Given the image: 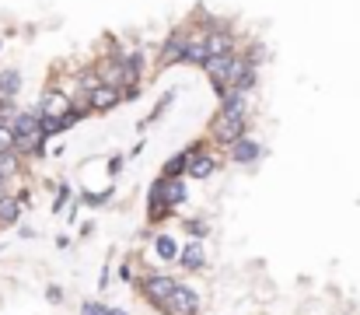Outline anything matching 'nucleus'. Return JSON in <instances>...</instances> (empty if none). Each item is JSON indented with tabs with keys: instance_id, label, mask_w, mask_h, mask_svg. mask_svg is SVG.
<instances>
[{
	"instance_id": "obj_22",
	"label": "nucleus",
	"mask_w": 360,
	"mask_h": 315,
	"mask_svg": "<svg viewBox=\"0 0 360 315\" xmlns=\"http://www.w3.org/2000/svg\"><path fill=\"white\" fill-rule=\"evenodd\" d=\"M67 200H70V186H60V193H57V200H53V210H63Z\"/></svg>"
},
{
	"instance_id": "obj_2",
	"label": "nucleus",
	"mask_w": 360,
	"mask_h": 315,
	"mask_svg": "<svg viewBox=\"0 0 360 315\" xmlns=\"http://www.w3.org/2000/svg\"><path fill=\"white\" fill-rule=\"evenodd\" d=\"M168 312L172 315H196L199 312V294L186 284H175V291L168 298Z\"/></svg>"
},
{
	"instance_id": "obj_14",
	"label": "nucleus",
	"mask_w": 360,
	"mask_h": 315,
	"mask_svg": "<svg viewBox=\"0 0 360 315\" xmlns=\"http://www.w3.org/2000/svg\"><path fill=\"white\" fill-rule=\"evenodd\" d=\"M18 88H21V77H18V70H4L0 74V95H18Z\"/></svg>"
},
{
	"instance_id": "obj_20",
	"label": "nucleus",
	"mask_w": 360,
	"mask_h": 315,
	"mask_svg": "<svg viewBox=\"0 0 360 315\" xmlns=\"http://www.w3.org/2000/svg\"><path fill=\"white\" fill-rule=\"evenodd\" d=\"M189 169V154H175L172 162L165 165V175H179V172H186Z\"/></svg>"
},
{
	"instance_id": "obj_9",
	"label": "nucleus",
	"mask_w": 360,
	"mask_h": 315,
	"mask_svg": "<svg viewBox=\"0 0 360 315\" xmlns=\"http://www.w3.org/2000/svg\"><path fill=\"white\" fill-rule=\"evenodd\" d=\"M42 116H70V102L63 95H46L42 98Z\"/></svg>"
},
{
	"instance_id": "obj_6",
	"label": "nucleus",
	"mask_w": 360,
	"mask_h": 315,
	"mask_svg": "<svg viewBox=\"0 0 360 315\" xmlns=\"http://www.w3.org/2000/svg\"><path fill=\"white\" fill-rule=\"evenodd\" d=\"M255 158H263V147L255 144V140H234V147H231V162H238V165H248V162H255Z\"/></svg>"
},
{
	"instance_id": "obj_17",
	"label": "nucleus",
	"mask_w": 360,
	"mask_h": 315,
	"mask_svg": "<svg viewBox=\"0 0 360 315\" xmlns=\"http://www.w3.org/2000/svg\"><path fill=\"white\" fill-rule=\"evenodd\" d=\"M154 249H158V256H161V259H175V256H179V245H175V238H172V235H161L158 242H154Z\"/></svg>"
},
{
	"instance_id": "obj_26",
	"label": "nucleus",
	"mask_w": 360,
	"mask_h": 315,
	"mask_svg": "<svg viewBox=\"0 0 360 315\" xmlns=\"http://www.w3.org/2000/svg\"><path fill=\"white\" fill-rule=\"evenodd\" d=\"M106 200H109V193H98V196L88 193V196H84V203H106Z\"/></svg>"
},
{
	"instance_id": "obj_11",
	"label": "nucleus",
	"mask_w": 360,
	"mask_h": 315,
	"mask_svg": "<svg viewBox=\"0 0 360 315\" xmlns=\"http://www.w3.org/2000/svg\"><path fill=\"white\" fill-rule=\"evenodd\" d=\"M186 60H189V64H196V67H207V60H210L207 39H192V42H189V52H186Z\"/></svg>"
},
{
	"instance_id": "obj_7",
	"label": "nucleus",
	"mask_w": 360,
	"mask_h": 315,
	"mask_svg": "<svg viewBox=\"0 0 360 315\" xmlns=\"http://www.w3.org/2000/svg\"><path fill=\"white\" fill-rule=\"evenodd\" d=\"M154 189H158L172 207H179L182 200H186V186L179 182V179H172V175H165V179H158V182H154Z\"/></svg>"
},
{
	"instance_id": "obj_27",
	"label": "nucleus",
	"mask_w": 360,
	"mask_h": 315,
	"mask_svg": "<svg viewBox=\"0 0 360 315\" xmlns=\"http://www.w3.org/2000/svg\"><path fill=\"white\" fill-rule=\"evenodd\" d=\"M106 315H126L123 308H106Z\"/></svg>"
},
{
	"instance_id": "obj_16",
	"label": "nucleus",
	"mask_w": 360,
	"mask_h": 315,
	"mask_svg": "<svg viewBox=\"0 0 360 315\" xmlns=\"http://www.w3.org/2000/svg\"><path fill=\"white\" fill-rule=\"evenodd\" d=\"M214 172V158H196V162H189V175L192 179H207Z\"/></svg>"
},
{
	"instance_id": "obj_23",
	"label": "nucleus",
	"mask_w": 360,
	"mask_h": 315,
	"mask_svg": "<svg viewBox=\"0 0 360 315\" xmlns=\"http://www.w3.org/2000/svg\"><path fill=\"white\" fill-rule=\"evenodd\" d=\"M14 169V151H4L0 154V172H11Z\"/></svg>"
},
{
	"instance_id": "obj_21",
	"label": "nucleus",
	"mask_w": 360,
	"mask_h": 315,
	"mask_svg": "<svg viewBox=\"0 0 360 315\" xmlns=\"http://www.w3.org/2000/svg\"><path fill=\"white\" fill-rule=\"evenodd\" d=\"M81 315H106V305H98V301H84Z\"/></svg>"
},
{
	"instance_id": "obj_13",
	"label": "nucleus",
	"mask_w": 360,
	"mask_h": 315,
	"mask_svg": "<svg viewBox=\"0 0 360 315\" xmlns=\"http://www.w3.org/2000/svg\"><path fill=\"white\" fill-rule=\"evenodd\" d=\"M221 113H231V116H238V113H245V91H238V88H231V91L224 95V102H221Z\"/></svg>"
},
{
	"instance_id": "obj_12",
	"label": "nucleus",
	"mask_w": 360,
	"mask_h": 315,
	"mask_svg": "<svg viewBox=\"0 0 360 315\" xmlns=\"http://www.w3.org/2000/svg\"><path fill=\"white\" fill-rule=\"evenodd\" d=\"M207 49H210V57H221V52H234V42H231V35L214 32V35H207Z\"/></svg>"
},
{
	"instance_id": "obj_24",
	"label": "nucleus",
	"mask_w": 360,
	"mask_h": 315,
	"mask_svg": "<svg viewBox=\"0 0 360 315\" xmlns=\"http://www.w3.org/2000/svg\"><path fill=\"white\" fill-rule=\"evenodd\" d=\"M46 298L53 301V305H60V301H63V291H60L57 284H49V287H46Z\"/></svg>"
},
{
	"instance_id": "obj_19",
	"label": "nucleus",
	"mask_w": 360,
	"mask_h": 315,
	"mask_svg": "<svg viewBox=\"0 0 360 315\" xmlns=\"http://www.w3.org/2000/svg\"><path fill=\"white\" fill-rule=\"evenodd\" d=\"M18 144V133H14V126H4V123H0V154H4V151H11Z\"/></svg>"
},
{
	"instance_id": "obj_15",
	"label": "nucleus",
	"mask_w": 360,
	"mask_h": 315,
	"mask_svg": "<svg viewBox=\"0 0 360 315\" xmlns=\"http://www.w3.org/2000/svg\"><path fill=\"white\" fill-rule=\"evenodd\" d=\"M0 225H18V200H0Z\"/></svg>"
},
{
	"instance_id": "obj_10",
	"label": "nucleus",
	"mask_w": 360,
	"mask_h": 315,
	"mask_svg": "<svg viewBox=\"0 0 360 315\" xmlns=\"http://www.w3.org/2000/svg\"><path fill=\"white\" fill-rule=\"evenodd\" d=\"M186 52H189V42H186V39H179V35L168 39V42H165V64H182Z\"/></svg>"
},
{
	"instance_id": "obj_3",
	"label": "nucleus",
	"mask_w": 360,
	"mask_h": 315,
	"mask_svg": "<svg viewBox=\"0 0 360 315\" xmlns=\"http://www.w3.org/2000/svg\"><path fill=\"white\" fill-rule=\"evenodd\" d=\"M39 123H42V113H39V116H35V113H18V120L11 123L14 133H18V147H32L35 137H42V133H39V130H42Z\"/></svg>"
},
{
	"instance_id": "obj_4",
	"label": "nucleus",
	"mask_w": 360,
	"mask_h": 315,
	"mask_svg": "<svg viewBox=\"0 0 360 315\" xmlns=\"http://www.w3.org/2000/svg\"><path fill=\"white\" fill-rule=\"evenodd\" d=\"M143 291H147V298H150L154 305H168V298H172V291H175V277H168V274H150V277L143 280Z\"/></svg>"
},
{
	"instance_id": "obj_28",
	"label": "nucleus",
	"mask_w": 360,
	"mask_h": 315,
	"mask_svg": "<svg viewBox=\"0 0 360 315\" xmlns=\"http://www.w3.org/2000/svg\"><path fill=\"white\" fill-rule=\"evenodd\" d=\"M0 186H4V172H0Z\"/></svg>"
},
{
	"instance_id": "obj_1",
	"label": "nucleus",
	"mask_w": 360,
	"mask_h": 315,
	"mask_svg": "<svg viewBox=\"0 0 360 315\" xmlns=\"http://www.w3.org/2000/svg\"><path fill=\"white\" fill-rule=\"evenodd\" d=\"M241 133H245V113H238V116L221 113V116L214 120V137H217V140L234 144V140H241Z\"/></svg>"
},
{
	"instance_id": "obj_25",
	"label": "nucleus",
	"mask_w": 360,
	"mask_h": 315,
	"mask_svg": "<svg viewBox=\"0 0 360 315\" xmlns=\"http://www.w3.org/2000/svg\"><path fill=\"white\" fill-rule=\"evenodd\" d=\"M189 231L199 238V235H207V225H199V221H189Z\"/></svg>"
},
{
	"instance_id": "obj_18",
	"label": "nucleus",
	"mask_w": 360,
	"mask_h": 315,
	"mask_svg": "<svg viewBox=\"0 0 360 315\" xmlns=\"http://www.w3.org/2000/svg\"><path fill=\"white\" fill-rule=\"evenodd\" d=\"M14 123L18 120V109H14V98L11 95H4V98H0V123Z\"/></svg>"
},
{
	"instance_id": "obj_8",
	"label": "nucleus",
	"mask_w": 360,
	"mask_h": 315,
	"mask_svg": "<svg viewBox=\"0 0 360 315\" xmlns=\"http://www.w3.org/2000/svg\"><path fill=\"white\" fill-rule=\"evenodd\" d=\"M179 259H182V267H186V270H199L203 262H207V252H203V242H189V245L179 252Z\"/></svg>"
},
{
	"instance_id": "obj_5",
	"label": "nucleus",
	"mask_w": 360,
	"mask_h": 315,
	"mask_svg": "<svg viewBox=\"0 0 360 315\" xmlns=\"http://www.w3.org/2000/svg\"><path fill=\"white\" fill-rule=\"evenodd\" d=\"M119 88L116 84H94L91 88V105L94 109H112V105H119Z\"/></svg>"
}]
</instances>
